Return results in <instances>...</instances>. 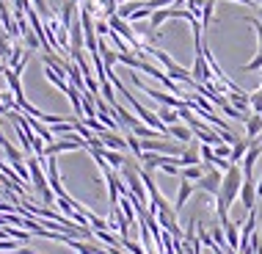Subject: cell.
Returning <instances> with one entry per match:
<instances>
[{
	"mask_svg": "<svg viewBox=\"0 0 262 254\" xmlns=\"http://www.w3.org/2000/svg\"><path fill=\"white\" fill-rule=\"evenodd\" d=\"M168 138H177L180 144H190V138H193V130H190L188 124H171L168 127Z\"/></svg>",
	"mask_w": 262,
	"mask_h": 254,
	"instance_id": "8",
	"label": "cell"
},
{
	"mask_svg": "<svg viewBox=\"0 0 262 254\" xmlns=\"http://www.w3.org/2000/svg\"><path fill=\"white\" fill-rule=\"evenodd\" d=\"M259 155H262V144H259V141H251V146H249V152H246V158L240 160V163H243V177H251V174H254V166H257Z\"/></svg>",
	"mask_w": 262,
	"mask_h": 254,
	"instance_id": "5",
	"label": "cell"
},
{
	"mask_svg": "<svg viewBox=\"0 0 262 254\" xmlns=\"http://www.w3.org/2000/svg\"><path fill=\"white\" fill-rule=\"evenodd\" d=\"M11 50H14V45H11V41H9V33H0V58H3V61H9L11 58Z\"/></svg>",
	"mask_w": 262,
	"mask_h": 254,
	"instance_id": "18",
	"label": "cell"
},
{
	"mask_svg": "<svg viewBox=\"0 0 262 254\" xmlns=\"http://www.w3.org/2000/svg\"><path fill=\"white\" fill-rule=\"evenodd\" d=\"M122 246H124V249L130 251V254H146L144 246H138L136 241H130V238H122Z\"/></svg>",
	"mask_w": 262,
	"mask_h": 254,
	"instance_id": "20",
	"label": "cell"
},
{
	"mask_svg": "<svg viewBox=\"0 0 262 254\" xmlns=\"http://www.w3.org/2000/svg\"><path fill=\"white\" fill-rule=\"evenodd\" d=\"M202 174H204L202 166H182V168H180V177H182V180H190V182L202 180Z\"/></svg>",
	"mask_w": 262,
	"mask_h": 254,
	"instance_id": "15",
	"label": "cell"
},
{
	"mask_svg": "<svg viewBox=\"0 0 262 254\" xmlns=\"http://www.w3.org/2000/svg\"><path fill=\"white\" fill-rule=\"evenodd\" d=\"M11 254H36V251H33V249H19V246H17V249H14Z\"/></svg>",
	"mask_w": 262,
	"mask_h": 254,
	"instance_id": "27",
	"label": "cell"
},
{
	"mask_svg": "<svg viewBox=\"0 0 262 254\" xmlns=\"http://www.w3.org/2000/svg\"><path fill=\"white\" fill-rule=\"evenodd\" d=\"M72 3H83V0H72Z\"/></svg>",
	"mask_w": 262,
	"mask_h": 254,
	"instance_id": "31",
	"label": "cell"
},
{
	"mask_svg": "<svg viewBox=\"0 0 262 254\" xmlns=\"http://www.w3.org/2000/svg\"><path fill=\"white\" fill-rule=\"evenodd\" d=\"M240 202H243L246 210L257 207V182H254V177L243 180V185H240Z\"/></svg>",
	"mask_w": 262,
	"mask_h": 254,
	"instance_id": "4",
	"label": "cell"
},
{
	"mask_svg": "<svg viewBox=\"0 0 262 254\" xmlns=\"http://www.w3.org/2000/svg\"><path fill=\"white\" fill-rule=\"evenodd\" d=\"M249 146H251V141H249V138H237L235 144H232V155H229L232 163H240V160L246 158V152H249Z\"/></svg>",
	"mask_w": 262,
	"mask_h": 254,
	"instance_id": "11",
	"label": "cell"
},
{
	"mask_svg": "<svg viewBox=\"0 0 262 254\" xmlns=\"http://www.w3.org/2000/svg\"><path fill=\"white\" fill-rule=\"evenodd\" d=\"M193 190H196V185H193L190 180H182V182H180V190H177V202H174V210H177V213L185 207V202L190 199V196H193Z\"/></svg>",
	"mask_w": 262,
	"mask_h": 254,
	"instance_id": "7",
	"label": "cell"
},
{
	"mask_svg": "<svg viewBox=\"0 0 262 254\" xmlns=\"http://www.w3.org/2000/svg\"><path fill=\"white\" fill-rule=\"evenodd\" d=\"M97 33H100V36H108V33H111V25H108V23H97Z\"/></svg>",
	"mask_w": 262,
	"mask_h": 254,
	"instance_id": "26",
	"label": "cell"
},
{
	"mask_svg": "<svg viewBox=\"0 0 262 254\" xmlns=\"http://www.w3.org/2000/svg\"><path fill=\"white\" fill-rule=\"evenodd\" d=\"M130 80H133V86H138L144 94H149L155 102H160V105H166V108H174V111H180V108H185L188 100L185 97H177V94H166V91H158V89H149L144 80H141V75L138 72H133L130 75Z\"/></svg>",
	"mask_w": 262,
	"mask_h": 254,
	"instance_id": "2",
	"label": "cell"
},
{
	"mask_svg": "<svg viewBox=\"0 0 262 254\" xmlns=\"http://www.w3.org/2000/svg\"><path fill=\"white\" fill-rule=\"evenodd\" d=\"M202 163V155H199V146L196 144H190V146H185V152L180 155V168L182 166H199Z\"/></svg>",
	"mask_w": 262,
	"mask_h": 254,
	"instance_id": "10",
	"label": "cell"
},
{
	"mask_svg": "<svg viewBox=\"0 0 262 254\" xmlns=\"http://www.w3.org/2000/svg\"><path fill=\"white\" fill-rule=\"evenodd\" d=\"M3 94H6V91H0V102H3Z\"/></svg>",
	"mask_w": 262,
	"mask_h": 254,
	"instance_id": "29",
	"label": "cell"
},
{
	"mask_svg": "<svg viewBox=\"0 0 262 254\" xmlns=\"http://www.w3.org/2000/svg\"><path fill=\"white\" fill-rule=\"evenodd\" d=\"M251 114H262V89L251 94Z\"/></svg>",
	"mask_w": 262,
	"mask_h": 254,
	"instance_id": "21",
	"label": "cell"
},
{
	"mask_svg": "<svg viewBox=\"0 0 262 254\" xmlns=\"http://www.w3.org/2000/svg\"><path fill=\"white\" fill-rule=\"evenodd\" d=\"M243 168L240 163H232L229 168L224 172V180H221V190L215 196V213H218V224L229 221V207L232 202L240 196V185H243Z\"/></svg>",
	"mask_w": 262,
	"mask_h": 254,
	"instance_id": "1",
	"label": "cell"
},
{
	"mask_svg": "<svg viewBox=\"0 0 262 254\" xmlns=\"http://www.w3.org/2000/svg\"><path fill=\"white\" fill-rule=\"evenodd\" d=\"M77 3H72V0H67V3H63V9H61V25L63 28H69L77 19Z\"/></svg>",
	"mask_w": 262,
	"mask_h": 254,
	"instance_id": "12",
	"label": "cell"
},
{
	"mask_svg": "<svg viewBox=\"0 0 262 254\" xmlns=\"http://www.w3.org/2000/svg\"><path fill=\"white\" fill-rule=\"evenodd\" d=\"M0 3H6V0H0Z\"/></svg>",
	"mask_w": 262,
	"mask_h": 254,
	"instance_id": "33",
	"label": "cell"
},
{
	"mask_svg": "<svg viewBox=\"0 0 262 254\" xmlns=\"http://www.w3.org/2000/svg\"><path fill=\"white\" fill-rule=\"evenodd\" d=\"M23 39H25V45L31 47V50L41 47V41H39V36H36V31H23Z\"/></svg>",
	"mask_w": 262,
	"mask_h": 254,
	"instance_id": "19",
	"label": "cell"
},
{
	"mask_svg": "<svg viewBox=\"0 0 262 254\" xmlns=\"http://www.w3.org/2000/svg\"><path fill=\"white\" fill-rule=\"evenodd\" d=\"M0 69H3V58H0Z\"/></svg>",
	"mask_w": 262,
	"mask_h": 254,
	"instance_id": "32",
	"label": "cell"
},
{
	"mask_svg": "<svg viewBox=\"0 0 262 254\" xmlns=\"http://www.w3.org/2000/svg\"><path fill=\"white\" fill-rule=\"evenodd\" d=\"M246 136H249V141H257L262 136V114H251L246 119Z\"/></svg>",
	"mask_w": 262,
	"mask_h": 254,
	"instance_id": "9",
	"label": "cell"
},
{
	"mask_svg": "<svg viewBox=\"0 0 262 254\" xmlns=\"http://www.w3.org/2000/svg\"><path fill=\"white\" fill-rule=\"evenodd\" d=\"M158 116H160V122L166 124V127H171V124L180 122V111H171V108H166V105L158 111Z\"/></svg>",
	"mask_w": 262,
	"mask_h": 254,
	"instance_id": "14",
	"label": "cell"
},
{
	"mask_svg": "<svg viewBox=\"0 0 262 254\" xmlns=\"http://www.w3.org/2000/svg\"><path fill=\"white\" fill-rule=\"evenodd\" d=\"M212 14H215V0H204V9H202V28L212 25Z\"/></svg>",
	"mask_w": 262,
	"mask_h": 254,
	"instance_id": "17",
	"label": "cell"
},
{
	"mask_svg": "<svg viewBox=\"0 0 262 254\" xmlns=\"http://www.w3.org/2000/svg\"><path fill=\"white\" fill-rule=\"evenodd\" d=\"M212 150H215L218 158H229V155H232V144H224V141H221V144H215Z\"/></svg>",
	"mask_w": 262,
	"mask_h": 254,
	"instance_id": "24",
	"label": "cell"
},
{
	"mask_svg": "<svg viewBox=\"0 0 262 254\" xmlns=\"http://www.w3.org/2000/svg\"><path fill=\"white\" fill-rule=\"evenodd\" d=\"M257 196H262V174H259V180H257Z\"/></svg>",
	"mask_w": 262,
	"mask_h": 254,
	"instance_id": "28",
	"label": "cell"
},
{
	"mask_svg": "<svg viewBox=\"0 0 262 254\" xmlns=\"http://www.w3.org/2000/svg\"><path fill=\"white\" fill-rule=\"evenodd\" d=\"M17 246H19V243L14 241V238H0V251H9V254H11Z\"/></svg>",
	"mask_w": 262,
	"mask_h": 254,
	"instance_id": "23",
	"label": "cell"
},
{
	"mask_svg": "<svg viewBox=\"0 0 262 254\" xmlns=\"http://www.w3.org/2000/svg\"><path fill=\"white\" fill-rule=\"evenodd\" d=\"M83 45H86V36H83V25H80V17H77L69 25V47L72 50H83Z\"/></svg>",
	"mask_w": 262,
	"mask_h": 254,
	"instance_id": "6",
	"label": "cell"
},
{
	"mask_svg": "<svg viewBox=\"0 0 262 254\" xmlns=\"http://www.w3.org/2000/svg\"><path fill=\"white\" fill-rule=\"evenodd\" d=\"M249 23H251L254 31H257V39H259V53H262V19H257V17H249Z\"/></svg>",
	"mask_w": 262,
	"mask_h": 254,
	"instance_id": "25",
	"label": "cell"
},
{
	"mask_svg": "<svg viewBox=\"0 0 262 254\" xmlns=\"http://www.w3.org/2000/svg\"><path fill=\"white\" fill-rule=\"evenodd\" d=\"M259 19H262V6H259Z\"/></svg>",
	"mask_w": 262,
	"mask_h": 254,
	"instance_id": "30",
	"label": "cell"
},
{
	"mask_svg": "<svg viewBox=\"0 0 262 254\" xmlns=\"http://www.w3.org/2000/svg\"><path fill=\"white\" fill-rule=\"evenodd\" d=\"M94 238H97V241H102L105 246H122V238H116L111 229H97Z\"/></svg>",
	"mask_w": 262,
	"mask_h": 254,
	"instance_id": "16",
	"label": "cell"
},
{
	"mask_svg": "<svg viewBox=\"0 0 262 254\" xmlns=\"http://www.w3.org/2000/svg\"><path fill=\"white\" fill-rule=\"evenodd\" d=\"M221 180H224L221 168L207 166V168H204V174H202V180H196L193 185H196V190H204V194H210V196H218V190H221Z\"/></svg>",
	"mask_w": 262,
	"mask_h": 254,
	"instance_id": "3",
	"label": "cell"
},
{
	"mask_svg": "<svg viewBox=\"0 0 262 254\" xmlns=\"http://www.w3.org/2000/svg\"><path fill=\"white\" fill-rule=\"evenodd\" d=\"M102 158L108 160V166H111V168H116V172H119V168L124 166V160H127L122 152H116V150H108V146H105V150H102Z\"/></svg>",
	"mask_w": 262,
	"mask_h": 254,
	"instance_id": "13",
	"label": "cell"
},
{
	"mask_svg": "<svg viewBox=\"0 0 262 254\" xmlns=\"http://www.w3.org/2000/svg\"><path fill=\"white\" fill-rule=\"evenodd\" d=\"M202 9H204V0H188V11L196 14L199 19H202Z\"/></svg>",
	"mask_w": 262,
	"mask_h": 254,
	"instance_id": "22",
	"label": "cell"
}]
</instances>
